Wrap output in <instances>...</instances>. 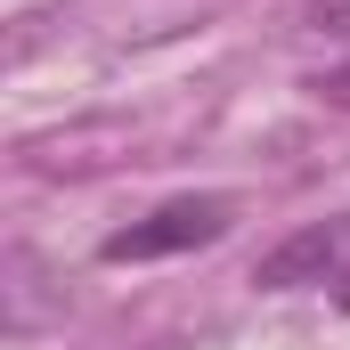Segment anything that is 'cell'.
<instances>
[{"instance_id":"1","label":"cell","mask_w":350,"mask_h":350,"mask_svg":"<svg viewBox=\"0 0 350 350\" xmlns=\"http://www.w3.org/2000/svg\"><path fill=\"white\" fill-rule=\"evenodd\" d=\"M237 228V196H220V187H204V196H172V204H155L147 220H131V228H114L106 245H98V261H172V253H196V245H220Z\"/></svg>"},{"instance_id":"2","label":"cell","mask_w":350,"mask_h":350,"mask_svg":"<svg viewBox=\"0 0 350 350\" xmlns=\"http://www.w3.org/2000/svg\"><path fill=\"white\" fill-rule=\"evenodd\" d=\"M342 253H350V220H310L301 237H285L277 253H261L253 285H261V293H293V285H326V277L342 269Z\"/></svg>"},{"instance_id":"3","label":"cell","mask_w":350,"mask_h":350,"mask_svg":"<svg viewBox=\"0 0 350 350\" xmlns=\"http://www.w3.org/2000/svg\"><path fill=\"white\" fill-rule=\"evenodd\" d=\"M310 90H318L326 106H342V114H350V57H342V66H326V74H318Z\"/></svg>"}]
</instances>
